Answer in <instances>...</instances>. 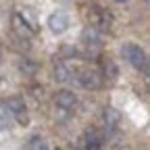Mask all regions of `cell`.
Listing matches in <instances>:
<instances>
[{
    "label": "cell",
    "instance_id": "1",
    "mask_svg": "<svg viewBox=\"0 0 150 150\" xmlns=\"http://www.w3.org/2000/svg\"><path fill=\"white\" fill-rule=\"evenodd\" d=\"M123 56L136 69H144L146 71V54H144V50L138 44H125L123 46Z\"/></svg>",
    "mask_w": 150,
    "mask_h": 150
},
{
    "label": "cell",
    "instance_id": "2",
    "mask_svg": "<svg viewBox=\"0 0 150 150\" xmlns=\"http://www.w3.org/2000/svg\"><path fill=\"white\" fill-rule=\"evenodd\" d=\"M13 115H15V119L21 123V125H27L29 123V117H27V108H25V102H23V98H19V96H13V98H8L6 100V104H4Z\"/></svg>",
    "mask_w": 150,
    "mask_h": 150
},
{
    "label": "cell",
    "instance_id": "3",
    "mask_svg": "<svg viewBox=\"0 0 150 150\" xmlns=\"http://www.w3.org/2000/svg\"><path fill=\"white\" fill-rule=\"evenodd\" d=\"M77 77H79V83L86 90H98L102 86V75L96 69H83V71H79Z\"/></svg>",
    "mask_w": 150,
    "mask_h": 150
},
{
    "label": "cell",
    "instance_id": "4",
    "mask_svg": "<svg viewBox=\"0 0 150 150\" xmlns=\"http://www.w3.org/2000/svg\"><path fill=\"white\" fill-rule=\"evenodd\" d=\"M54 104L59 106L61 110H73L77 106V98H75V94L69 92V90H61L54 94Z\"/></svg>",
    "mask_w": 150,
    "mask_h": 150
},
{
    "label": "cell",
    "instance_id": "5",
    "mask_svg": "<svg viewBox=\"0 0 150 150\" xmlns=\"http://www.w3.org/2000/svg\"><path fill=\"white\" fill-rule=\"evenodd\" d=\"M48 27H50V31H54V33L67 31V27H69V17H67V13H63V11L52 13V15L48 17Z\"/></svg>",
    "mask_w": 150,
    "mask_h": 150
},
{
    "label": "cell",
    "instance_id": "6",
    "mask_svg": "<svg viewBox=\"0 0 150 150\" xmlns=\"http://www.w3.org/2000/svg\"><path fill=\"white\" fill-rule=\"evenodd\" d=\"M13 29L21 35V38H25V40L33 33V27L27 23V19H25L21 13H15V15H13Z\"/></svg>",
    "mask_w": 150,
    "mask_h": 150
},
{
    "label": "cell",
    "instance_id": "7",
    "mask_svg": "<svg viewBox=\"0 0 150 150\" xmlns=\"http://www.w3.org/2000/svg\"><path fill=\"white\" fill-rule=\"evenodd\" d=\"M90 19H92V25L94 27H100V29H108L110 27V13L108 11L94 8L92 15H90Z\"/></svg>",
    "mask_w": 150,
    "mask_h": 150
},
{
    "label": "cell",
    "instance_id": "8",
    "mask_svg": "<svg viewBox=\"0 0 150 150\" xmlns=\"http://www.w3.org/2000/svg\"><path fill=\"white\" fill-rule=\"evenodd\" d=\"M81 38H83V42L90 44V46H98V44H100V33H98L96 27H88Z\"/></svg>",
    "mask_w": 150,
    "mask_h": 150
},
{
    "label": "cell",
    "instance_id": "9",
    "mask_svg": "<svg viewBox=\"0 0 150 150\" xmlns=\"http://www.w3.org/2000/svg\"><path fill=\"white\" fill-rule=\"evenodd\" d=\"M121 121V115L115 108H104V125L106 127H117Z\"/></svg>",
    "mask_w": 150,
    "mask_h": 150
},
{
    "label": "cell",
    "instance_id": "10",
    "mask_svg": "<svg viewBox=\"0 0 150 150\" xmlns=\"http://www.w3.org/2000/svg\"><path fill=\"white\" fill-rule=\"evenodd\" d=\"M86 144H88V150H98L100 144H102V138L94 129H90L88 134H86Z\"/></svg>",
    "mask_w": 150,
    "mask_h": 150
},
{
    "label": "cell",
    "instance_id": "11",
    "mask_svg": "<svg viewBox=\"0 0 150 150\" xmlns=\"http://www.w3.org/2000/svg\"><path fill=\"white\" fill-rule=\"evenodd\" d=\"M54 77H56V81H67V79L71 77L69 67H67L65 63H56V65H54Z\"/></svg>",
    "mask_w": 150,
    "mask_h": 150
},
{
    "label": "cell",
    "instance_id": "12",
    "mask_svg": "<svg viewBox=\"0 0 150 150\" xmlns=\"http://www.w3.org/2000/svg\"><path fill=\"white\" fill-rule=\"evenodd\" d=\"M19 67H21V71L27 73V75H33V73H35V63H33V61H21V65H19Z\"/></svg>",
    "mask_w": 150,
    "mask_h": 150
},
{
    "label": "cell",
    "instance_id": "13",
    "mask_svg": "<svg viewBox=\"0 0 150 150\" xmlns=\"http://www.w3.org/2000/svg\"><path fill=\"white\" fill-rule=\"evenodd\" d=\"M8 129V117H6V106H0V131Z\"/></svg>",
    "mask_w": 150,
    "mask_h": 150
},
{
    "label": "cell",
    "instance_id": "14",
    "mask_svg": "<svg viewBox=\"0 0 150 150\" xmlns=\"http://www.w3.org/2000/svg\"><path fill=\"white\" fill-rule=\"evenodd\" d=\"M63 54H65V56H75V54H77V50L71 48V46H63Z\"/></svg>",
    "mask_w": 150,
    "mask_h": 150
},
{
    "label": "cell",
    "instance_id": "15",
    "mask_svg": "<svg viewBox=\"0 0 150 150\" xmlns=\"http://www.w3.org/2000/svg\"><path fill=\"white\" fill-rule=\"evenodd\" d=\"M31 150H48L44 144H40V142H38V140H33L31 142Z\"/></svg>",
    "mask_w": 150,
    "mask_h": 150
},
{
    "label": "cell",
    "instance_id": "16",
    "mask_svg": "<svg viewBox=\"0 0 150 150\" xmlns=\"http://www.w3.org/2000/svg\"><path fill=\"white\" fill-rule=\"evenodd\" d=\"M0 63H2V48H0Z\"/></svg>",
    "mask_w": 150,
    "mask_h": 150
},
{
    "label": "cell",
    "instance_id": "17",
    "mask_svg": "<svg viewBox=\"0 0 150 150\" xmlns=\"http://www.w3.org/2000/svg\"><path fill=\"white\" fill-rule=\"evenodd\" d=\"M115 2H127V0H115Z\"/></svg>",
    "mask_w": 150,
    "mask_h": 150
}]
</instances>
